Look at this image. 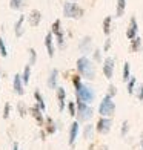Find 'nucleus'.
I'll return each mask as SVG.
<instances>
[{"mask_svg":"<svg viewBox=\"0 0 143 150\" xmlns=\"http://www.w3.org/2000/svg\"><path fill=\"white\" fill-rule=\"evenodd\" d=\"M76 67H77V72L82 78H86V80H94L95 78V66L86 55H82L77 60Z\"/></svg>","mask_w":143,"mask_h":150,"instance_id":"f257e3e1","label":"nucleus"},{"mask_svg":"<svg viewBox=\"0 0 143 150\" xmlns=\"http://www.w3.org/2000/svg\"><path fill=\"white\" fill-rule=\"evenodd\" d=\"M76 97H77V101H82L85 104H91L95 100V92L91 86L82 83L79 87H76Z\"/></svg>","mask_w":143,"mask_h":150,"instance_id":"f03ea898","label":"nucleus"},{"mask_svg":"<svg viewBox=\"0 0 143 150\" xmlns=\"http://www.w3.org/2000/svg\"><path fill=\"white\" fill-rule=\"evenodd\" d=\"M99 113L102 115V117H105V118H112V115L115 113V103H114V98L105 95L103 100H102L100 104H99Z\"/></svg>","mask_w":143,"mask_h":150,"instance_id":"7ed1b4c3","label":"nucleus"},{"mask_svg":"<svg viewBox=\"0 0 143 150\" xmlns=\"http://www.w3.org/2000/svg\"><path fill=\"white\" fill-rule=\"evenodd\" d=\"M63 14L68 18H80V17H83L85 11H83V8H80L77 3L65 2L63 3Z\"/></svg>","mask_w":143,"mask_h":150,"instance_id":"20e7f679","label":"nucleus"},{"mask_svg":"<svg viewBox=\"0 0 143 150\" xmlns=\"http://www.w3.org/2000/svg\"><path fill=\"white\" fill-rule=\"evenodd\" d=\"M77 104V121H89L94 115V109L91 104H85L82 101H76Z\"/></svg>","mask_w":143,"mask_h":150,"instance_id":"39448f33","label":"nucleus"},{"mask_svg":"<svg viewBox=\"0 0 143 150\" xmlns=\"http://www.w3.org/2000/svg\"><path fill=\"white\" fill-rule=\"evenodd\" d=\"M111 127H112V118L100 117L97 124H95V132L100 133V135H108L111 132Z\"/></svg>","mask_w":143,"mask_h":150,"instance_id":"423d86ee","label":"nucleus"},{"mask_svg":"<svg viewBox=\"0 0 143 150\" xmlns=\"http://www.w3.org/2000/svg\"><path fill=\"white\" fill-rule=\"evenodd\" d=\"M51 32H52V35L57 37L59 46H60V47H65V34H63V29H62V23H60V20H56V22L52 23Z\"/></svg>","mask_w":143,"mask_h":150,"instance_id":"0eeeda50","label":"nucleus"},{"mask_svg":"<svg viewBox=\"0 0 143 150\" xmlns=\"http://www.w3.org/2000/svg\"><path fill=\"white\" fill-rule=\"evenodd\" d=\"M114 69H115V60L112 57H106L103 60V67H102V71H103V75L111 80L114 77Z\"/></svg>","mask_w":143,"mask_h":150,"instance_id":"6e6552de","label":"nucleus"},{"mask_svg":"<svg viewBox=\"0 0 143 150\" xmlns=\"http://www.w3.org/2000/svg\"><path fill=\"white\" fill-rule=\"evenodd\" d=\"M79 49H80V52L82 54H89L91 51H94L92 49V38L89 37V35H86V37H83L80 40V43H79Z\"/></svg>","mask_w":143,"mask_h":150,"instance_id":"1a4fd4ad","label":"nucleus"},{"mask_svg":"<svg viewBox=\"0 0 143 150\" xmlns=\"http://www.w3.org/2000/svg\"><path fill=\"white\" fill-rule=\"evenodd\" d=\"M139 34V25H137V20H135V17H131V20H129V26L126 29V37L129 40H134L135 37H137Z\"/></svg>","mask_w":143,"mask_h":150,"instance_id":"9d476101","label":"nucleus"},{"mask_svg":"<svg viewBox=\"0 0 143 150\" xmlns=\"http://www.w3.org/2000/svg\"><path fill=\"white\" fill-rule=\"evenodd\" d=\"M12 91H14L17 95H23L25 93L23 80H22V75H20V74H16L14 78H12Z\"/></svg>","mask_w":143,"mask_h":150,"instance_id":"9b49d317","label":"nucleus"},{"mask_svg":"<svg viewBox=\"0 0 143 150\" xmlns=\"http://www.w3.org/2000/svg\"><path fill=\"white\" fill-rule=\"evenodd\" d=\"M29 112H31V115H32V118L37 121L39 126H43V124H45V120H46V118L43 117V110H42V109H40L37 104H34V106L29 109Z\"/></svg>","mask_w":143,"mask_h":150,"instance_id":"f8f14e48","label":"nucleus"},{"mask_svg":"<svg viewBox=\"0 0 143 150\" xmlns=\"http://www.w3.org/2000/svg\"><path fill=\"white\" fill-rule=\"evenodd\" d=\"M57 101H59V110L63 112L68 104H66V91H65V87H62V86L57 87Z\"/></svg>","mask_w":143,"mask_h":150,"instance_id":"ddd939ff","label":"nucleus"},{"mask_svg":"<svg viewBox=\"0 0 143 150\" xmlns=\"http://www.w3.org/2000/svg\"><path fill=\"white\" fill-rule=\"evenodd\" d=\"M79 130H80L79 121H74L72 124H71V127H69V139H68L69 146H74V144H76V139H77V136H79Z\"/></svg>","mask_w":143,"mask_h":150,"instance_id":"4468645a","label":"nucleus"},{"mask_svg":"<svg viewBox=\"0 0 143 150\" xmlns=\"http://www.w3.org/2000/svg\"><path fill=\"white\" fill-rule=\"evenodd\" d=\"M57 81H59V71L52 69L49 72V77H48V87H49V89H57L59 87Z\"/></svg>","mask_w":143,"mask_h":150,"instance_id":"2eb2a0df","label":"nucleus"},{"mask_svg":"<svg viewBox=\"0 0 143 150\" xmlns=\"http://www.w3.org/2000/svg\"><path fill=\"white\" fill-rule=\"evenodd\" d=\"M57 129H59L57 122L54 121L51 117H48V118L45 120V130H46L48 135H54V133L57 132Z\"/></svg>","mask_w":143,"mask_h":150,"instance_id":"dca6fc26","label":"nucleus"},{"mask_svg":"<svg viewBox=\"0 0 143 150\" xmlns=\"http://www.w3.org/2000/svg\"><path fill=\"white\" fill-rule=\"evenodd\" d=\"M45 46H46V51H48L49 58H52L54 57V46H52V32L51 31L45 35Z\"/></svg>","mask_w":143,"mask_h":150,"instance_id":"f3484780","label":"nucleus"},{"mask_svg":"<svg viewBox=\"0 0 143 150\" xmlns=\"http://www.w3.org/2000/svg\"><path fill=\"white\" fill-rule=\"evenodd\" d=\"M40 20H42V14H40V11L32 9V11H31V14H29V17H28L29 25H31V26H39Z\"/></svg>","mask_w":143,"mask_h":150,"instance_id":"a211bd4d","label":"nucleus"},{"mask_svg":"<svg viewBox=\"0 0 143 150\" xmlns=\"http://www.w3.org/2000/svg\"><path fill=\"white\" fill-rule=\"evenodd\" d=\"M23 22H25V16H20L19 17V20L16 22V25H14V32H16V37H22L23 35V32H25V29H23Z\"/></svg>","mask_w":143,"mask_h":150,"instance_id":"6ab92c4d","label":"nucleus"},{"mask_svg":"<svg viewBox=\"0 0 143 150\" xmlns=\"http://www.w3.org/2000/svg\"><path fill=\"white\" fill-rule=\"evenodd\" d=\"M94 132H95V126H92V124H86L85 129H83V136H85V139L91 141V139L94 138Z\"/></svg>","mask_w":143,"mask_h":150,"instance_id":"aec40b11","label":"nucleus"},{"mask_svg":"<svg viewBox=\"0 0 143 150\" xmlns=\"http://www.w3.org/2000/svg\"><path fill=\"white\" fill-rule=\"evenodd\" d=\"M129 80H131V66H129L128 61H125V64H123V74H122V81H123V83H128Z\"/></svg>","mask_w":143,"mask_h":150,"instance_id":"412c9836","label":"nucleus"},{"mask_svg":"<svg viewBox=\"0 0 143 150\" xmlns=\"http://www.w3.org/2000/svg\"><path fill=\"white\" fill-rule=\"evenodd\" d=\"M34 98H36V101H37V106L42 109V110H45L46 109V104H45V100H43V97H42V93H40V91H34Z\"/></svg>","mask_w":143,"mask_h":150,"instance_id":"4be33fe9","label":"nucleus"},{"mask_svg":"<svg viewBox=\"0 0 143 150\" xmlns=\"http://www.w3.org/2000/svg\"><path fill=\"white\" fill-rule=\"evenodd\" d=\"M29 78H31V64H25V69H23V74H22V80H23V84L26 86L29 83Z\"/></svg>","mask_w":143,"mask_h":150,"instance_id":"5701e85b","label":"nucleus"},{"mask_svg":"<svg viewBox=\"0 0 143 150\" xmlns=\"http://www.w3.org/2000/svg\"><path fill=\"white\" fill-rule=\"evenodd\" d=\"M131 51L132 52H139L142 51V38L137 35L134 40H131Z\"/></svg>","mask_w":143,"mask_h":150,"instance_id":"b1692460","label":"nucleus"},{"mask_svg":"<svg viewBox=\"0 0 143 150\" xmlns=\"http://www.w3.org/2000/svg\"><path fill=\"white\" fill-rule=\"evenodd\" d=\"M9 6H11V9H14V11H22L23 6H25V0H11Z\"/></svg>","mask_w":143,"mask_h":150,"instance_id":"393cba45","label":"nucleus"},{"mask_svg":"<svg viewBox=\"0 0 143 150\" xmlns=\"http://www.w3.org/2000/svg\"><path fill=\"white\" fill-rule=\"evenodd\" d=\"M111 22H112L111 16L105 17V20H103V32H105V35H109L111 34Z\"/></svg>","mask_w":143,"mask_h":150,"instance_id":"a878e982","label":"nucleus"},{"mask_svg":"<svg viewBox=\"0 0 143 150\" xmlns=\"http://www.w3.org/2000/svg\"><path fill=\"white\" fill-rule=\"evenodd\" d=\"M125 9H126V0H117V12H115V16L122 17Z\"/></svg>","mask_w":143,"mask_h":150,"instance_id":"bb28decb","label":"nucleus"},{"mask_svg":"<svg viewBox=\"0 0 143 150\" xmlns=\"http://www.w3.org/2000/svg\"><path fill=\"white\" fill-rule=\"evenodd\" d=\"M135 84H137V78L135 77H131V80L126 83V91L129 95H134V89H135Z\"/></svg>","mask_w":143,"mask_h":150,"instance_id":"cd10ccee","label":"nucleus"},{"mask_svg":"<svg viewBox=\"0 0 143 150\" xmlns=\"http://www.w3.org/2000/svg\"><path fill=\"white\" fill-rule=\"evenodd\" d=\"M68 112H69V115L72 118L77 117V104L74 103V101H69V103H68Z\"/></svg>","mask_w":143,"mask_h":150,"instance_id":"c85d7f7f","label":"nucleus"},{"mask_svg":"<svg viewBox=\"0 0 143 150\" xmlns=\"http://www.w3.org/2000/svg\"><path fill=\"white\" fill-rule=\"evenodd\" d=\"M28 52H29V64L31 66L36 64V61H37V52H36V49H34V47H29Z\"/></svg>","mask_w":143,"mask_h":150,"instance_id":"c756f323","label":"nucleus"},{"mask_svg":"<svg viewBox=\"0 0 143 150\" xmlns=\"http://www.w3.org/2000/svg\"><path fill=\"white\" fill-rule=\"evenodd\" d=\"M0 55H2L3 58L8 57V49H6V45H5V40L0 37Z\"/></svg>","mask_w":143,"mask_h":150,"instance_id":"7c9ffc66","label":"nucleus"},{"mask_svg":"<svg viewBox=\"0 0 143 150\" xmlns=\"http://www.w3.org/2000/svg\"><path fill=\"white\" fill-rule=\"evenodd\" d=\"M128 132H129V122L125 120L123 122H122V129H120V135L122 136H123V138H125V136L128 135Z\"/></svg>","mask_w":143,"mask_h":150,"instance_id":"2f4dec72","label":"nucleus"},{"mask_svg":"<svg viewBox=\"0 0 143 150\" xmlns=\"http://www.w3.org/2000/svg\"><path fill=\"white\" fill-rule=\"evenodd\" d=\"M17 112H19V115L20 117H26V107L23 106V103H17Z\"/></svg>","mask_w":143,"mask_h":150,"instance_id":"473e14b6","label":"nucleus"},{"mask_svg":"<svg viewBox=\"0 0 143 150\" xmlns=\"http://www.w3.org/2000/svg\"><path fill=\"white\" fill-rule=\"evenodd\" d=\"M108 97H111V98H114L115 95H117V87H115L114 84H109V87H108Z\"/></svg>","mask_w":143,"mask_h":150,"instance_id":"72a5a7b5","label":"nucleus"},{"mask_svg":"<svg viewBox=\"0 0 143 150\" xmlns=\"http://www.w3.org/2000/svg\"><path fill=\"white\" fill-rule=\"evenodd\" d=\"M9 112H11V104L9 103H5V107H3V120H8L9 118Z\"/></svg>","mask_w":143,"mask_h":150,"instance_id":"f704fd0d","label":"nucleus"},{"mask_svg":"<svg viewBox=\"0 0 143 150\" xmlns=\"http://www.w3.org/2000/svg\"><path fill=\"white\" fill-rule=\"evenodd\" d=\"M135 97L139 101H143V84H139L137 91H135Z\"/></svg>","mask_w":143,"mask_h":150,"instance_id":"c9c22d12","label":"nucleus"},{"mask_svg":"<svg viewBox=\"0 0 143 150\" xmlns=\"http://www.w3.org/2000/svg\"><path fill=\"white\" fill-rule=\"evenodd\" d=\"M72 84H74V89L82 84V77H80V75H74V77H72Z\"/></svg>","mask_w":143,"mask_h":150,"instance_id":"e433bc0d","label":"nucleus"},{"mask_svg":"<svg viewBox=\"0 0 143 150\" xmlns=\"http://www.w3.org/2000/svg\"><path fill=\"white\" fill-rule=\"evenodd\" d=\"M94 60L97 61V63L102 61V51L100 49H94Z\"/></svg>","mask_w":143,"mask_h":150,"instance_id":"4c0bfd02","label":"nucleus"},{"mask_svg":"<svg viewBox=\"0 0 143 150\" xmlns=\"http://www.w3.org/2000/svg\"><path fill=\"white\" fill-rule=\"evenodd\" d=\"M111 45H112L111 38H106V40H105V46H103V51H105V52H108V51L111 49Z\"/></svg>","mask_w":143,"mask_h":150,"instance_id":"58836bf2","label":"nucleus"},{"mask_svg":"<svg viewBox=\"0 0 143 150\" xmlns=\"http://www.w3.org/2000/svg\"><path fill=\"white\" fill-rule=\"evenodd\" d=\"M12 150H20L19 149V142H14V144H12Z\"/></svg>","mask_w":143,"mask_h":150,"instance_id":"ea45409f","label":"nucleus"},{"mask_svg":"<svg viewBox=\"0 0 143 150\" xmlns=\"http://www.w3.org/2000/svg\"><path fill=\"white\" fill-rule=\"evenodd\" d=\"M99 150H108V146H105V144H103V146H100Z\"/></svg>","mask_w":143,"mask_h":150,"instance_id":"a19ab883","label":"nucleus"},{"mask_svg":"<svg viewBox=\"0 0 143 150\" xmlns=\"http://www.w3.org/2000/svg\"><path fill=\"white\" fill-rule=\"evenodd\" d=\"M140 146H142V150H143V139H142V142H140Z\"/></svg>","mask_w":143,"mask_h":150,"instance_id":"79ce46f5","label":"nucleus"}]
</instances>
